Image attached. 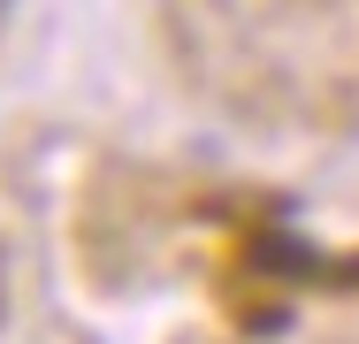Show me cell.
<instances>
[{
    "label": "cell",
    "instance_id": "obj_1",
    "mask_svg": "<svg viewBox=\"0 0 359 344\" xmlns=\"http://www.w3.org/2000/svg\"><path fill=\"white\" fill-rule=\"evenodd\" d=\"M0 15H8V0H0Z\"/></svg>",
    "mask_w": 359,
    "mask_h": 344
}]
</instances>
